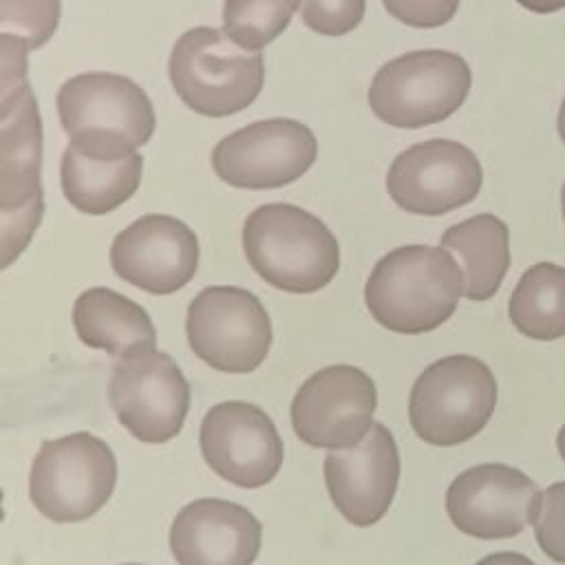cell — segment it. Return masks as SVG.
<instances>
[{"mask_svg": "<svg viewBox=\"0 0 565 565\" xmlns=\"http://www.w3.org/2000/svg\"><path fill=\"white\" fill-rule=\"evenodd\" d=\"M26 49L0 38V214L2 267H9L29 245L42 221L40 183L42 121L26 82Z\"/></svg>", "mask_w": 565, "mask_h": 565, "instance_id": "1", "label": "cell"}, {"mask_svg": "<svg viewBox=\"0 0 565 565\" xmlns=\"http://www.w3.org/2000/svg\"><path fill=\"white\" fill-rule=\"evenodd\" d=\"M466 294V276L446 247L402 245L384 254L364 285L371 318L393 333L441 327Z\"/></svg>", "mask_w": 565, "mask_h": 565, "instance_id": "2", "label": "cell"}, {"mask_svg": "<svg viewBox=\"0 0 565 565\" xmlns=\"http://www.w3.org/2000/svg\"><path fill=\"white\" fill-rule=\"evenodd\" d=\"M57 115L68 146L79 154L119 161L154 132V108L146 90L117 73H79L57 90Z\"/></svg>", "mask_w": 565, "mask_h": 565, "instance_id": "3", "label": "cell"}, {"mask_svg": "<svg viewBox=\"0 0 565 565\" xmlns=\"http://www.w3.org/2000/svg\"><path fill=\"white\" fill-rule=\"evenodd\" d=\"M243 252L252 269L287 294H313L340 269L333 232L291 203L258 205L243 225Z\"/></svg>", "mask_w": 565, "mask_h": 565, "instance_id": "4", "label": "cell"}, {"mask_svg": "<svg viewBox=\"0 0 565 565\" xmlns=\"http://www.w3.org/2000/svg\"><path fill=\"white\" fill-rule=\"evenodd\" d=\"M168 75L181 102L205 117H230L245 110L265 82L258 51H245L221 29H188L172 46Z\"/></svg>", "mask_w": 565, "mask_h": 565, "instance_id": "5", "label": "cell"}, {"mask_svg": "<svg viewBox=\"0 0 565 565\" xmlns=\"http://www.w3.org/2000/svg\"><path fill=\"white\" fill-rule=\"evenodd\" d=\"M497 380L475 355H446L428 364L408 395L415 435L430 446H459L486 428L497 406Z\"/></svg>", "mask_w": 565, "mask_h": 565, "instance_id": "6", "label": "cell"}, {"mask_svg": "<svg viewBox=\"0 0 565 565\" xmlns=\"http://www.w3.org/2000/svg\"><path fill=\"white\" fill-rule=\"evenodd\" d=\"M470 86L472 73L459 53L411 51L380 66L369 88V106L393 128H424L457 113Z\"/></svg>", "mask_w": 565, "mask_h": 565, "instance_id": "7", "label": "cell"}, {"mask_svg": "<svg viewBox=\"0 0 565 565\" xmlns=\"http://www.w3.org/2000/svg\"><path fill=\"white\" fill-rule=\"evenodd\" d=\"M115 483V452L90 433L46 439L29 470L31 503L55 523L90 519L106 505Z\"/></svg>", "mask_w": 565, "mask_h": 565, "instance_id": "8", "label": "cell"}, {"mask_svg": "<svg viewBox=\"0 0 565 565\" xmlns=\"http://www.w3.org/2000/svg\"><path fill=\"white\" fill-rule=\"evenodd\" d=\"M108 402L132 437L143 444H166L183 428L190 384L166 351L143 344L115 360Z\"/></svg>", "mask_w": 565, "mask_h": 565, "instance_id": "9", "label": "cell"}, {"mask_svg": "<svg viewBox=\"0 0 565 565\" xmlns=\"http://www.w3.org/2000/svg\"><path fill=\"white\" fill-rule=\"evenodd\" d=\"M188 344L199 360L221 373H252L269 353L271 320L256 294L214 285L188 305Z\"/></svg>", "mask_w": 565, "mask_h": 565, "instance_id": "10", "label": "cell"}, {"mask_svg": "<svg viewBox=\"0 0 565 565\" xmlns=\"http://www.w3.org/2000/svg\"><path fill=\"white\" fill-rule=\"evenodd\" d=\"M318 141L309 126L274 117L247 124L212 150L216 177L243 190H274L298 181L316 161Z\"/></svg>", "mask_w": 565, "mask_h": 565, "instance_id": "11", "label": "cell"}, {"mask_svg": "<svg viewBox=\"0 0 565 565\" xmlns=\"http://www.w3.org/2000/svg\"><path fill=\"white\" fill-rule=\"evenodd\" d=\"M377 388L371 375L351 364H331L309 375L291 399V426L311 448L358 446L373 426Z\"/></svg>", "mask_w": 565, "mask_h": 565, "instance_id": "12", "label": "cell"}, {"mask_svg": "<svg viewBox=\"0 0 565 565\" xmlns=\"http://www.w3.org/2000/svg\"><path fill=\"white\" fill-rule=\"evenodd\" d=\"M483 170L477 154L452 139L419 141L399 152L388 172L393 203L411 214L441 216L477 199Z\"/></svg>", "mask_w": 565, "mask_h": 565, "instance_id": "13", "label": "cell"}, {"mask_svg": "<svg viewBox=\"0 0 565 565\" xmlns=\"http://www.w3.org/2000/svg\"><path fill=\"white\" fill-rule=\"evenodd\" d=\"M205 463L238 488H263L278 475L285 448L274 419L249 402H221L212 406L199 430Z\"/></svg>", "mask_w": 565, "mask_h": 565, "instance_id": "14", "label": "cell"}, {"mask_svg": "<svg viewBox=\"0 0 565 565\" xmlns=\"http://www.w3.org/2000/svg\"><path fill=\"white\" fill-rule=\"evenodd\" d=\"M539 486L508 463H479L455 477L446 490L452 525L475 539H512L532 519Z\"/></svg>", "mask_w": 565, "mask_h": 565, "instance_id": "15", "label": "cell"}, {"mask_svg": "<svg viewBox=\"0 0 565 565\" xmlns=\"http://www.w3.org/2000/svg\"><path fill=\"white\" fill-rule=\"evenodd\" d=\"M110 265L132 287L168 296L194 278L199 241L183 221L168 214H146L113 238Z\"/></svg>", "mask_w": 565, "mask_h": 565, "instance_id": "16", "label": "cell"}, {"mask_svg": "<svg viewBox=\"0 0 565 565\" xmlns=\"http://www.w3.org/2000/svg\"><path fill=\"white\" fill-rule=\"evenodd\" d=\"M322 470L335 510L349 523L369 527L388 512L397 492L402 463L395 437L382 422H373L358 446L329 450Z\"/></svg>", "mask_w": 565, "mask_h": 565, "instance_id": "17", "label": "cell"}, {"mask_svg": "<svg viewBox=\"0 0 565 565\" xmlns=\"http://www.w3.org/2000/svg\"><path fill=\"white\" fill-rule=\"evenodd\" d=\"M260 543V521L247 508L214 497L190 501L170 525L177 565H254Z\"/></svg>", "mask_w": 565, "mask_h": 565, "instance_id": "18", "label": "cell"}, {"mask_svg": "<svg viewBox=\"0 0 565 565\" xmlns=\"http://www.w3.org/2000/svg\"><path fill=\"white\" fill-rule=\"evenodd\" d=\"M73 327L86 347L102 349L115 358L135 347H154L157 342L148 311L108 287H90L77 296L73 305Z\"/></svg>", "mask_w": 565, "mask_h": 565, "instance_id": "19", "label": "cell"}, {"mask_svg": "<svg viewBox=\"0 0 565 565\" xmlns=\"http://www.w3.org/2000/svg\"><path fill=\"white\" fill-rule=\"evenodd\" d=\"M439 245L459 254L466 269V296L492 298L510 269V230L494 214H477L450 225Z\"/></svg>", "mask_w": 565, "mask_h": 565, "instance_id": "20", "label": "cell"}, {"mask_svg": "<svg viewBox=\"0 0 565 565\" xmlns=\"http://www.w3.org/2000/svg\"><path fill=\"white\" fill-rule=\"evenodd\" d=\"M143 172L141 154L119 161H102L66 148L60 163V183L66 201L90 216H102L126 203L139 188Z\"/></svg>", "mask_w": 565, "mask_h": 565, "instance_id": "21", "label": "cell"}, {"mask_svg": "<svg viewBox=\"0 0 565 565\" xmlns=\"http://www.w3.org/2000/svg\"><path fill=\"white\" fill-rule=\"evenodd\" d=\"M508 316L514 329L532 340L550 342L565 335V267L536 263L519 278Z\"/></svg>", "mask_w": 565, "mask_h": 565, "instance_id": "22", "label": "cell"}, {"mask_svg": "<svg viewBox=\"0 0 565 565\" xmlns=\"http://www.w3.org/2000/svg\"><path fill=\"white\" fill-rule=\"evenodd\" d=\"M300 0H225L223 33L245 51H260L289 24Z\"/></svg>", "mask_w": 565, "mask_h": 565, "instance_id": "23", "label": "cell"}, {"mask_svg": "<svg viewBox=\"0 0 565 565\" xmlns=\"http://www.w3.org/2000/svg\"><path fill=\"white\" fill-rule=\"evenodd\" d=\"M60 13V0H0V38L38 49L55 33Z\"/></svg>", "mask_w": 565, "mask_h": 565, "instance_id": "24", "label": "cell"}, {"mask_svg": "<svg viewBox=\"0 0 565 565\" xmlns=\"http://www.w3.org/2000/svg\"><path fill=\"white\" fill-rule=\"evenodd\" d=\"M530 523L541 552L565 565V481H556L539 492Z\"/></svg>", "mask_w": 565, "mask_h": 565, "instance_id": "25", "label": "cell"}, {"mask_svg": "<svg viewBox=\"0 0 565 565\" xmlns=\"http://www.w3.org/2000/svg\"><path fill=\"white\" fill-rule=\"evenodd\" d=\"M366 0H302L300 18L318 35L340 38L364 18Z\"/></svg>", "mask_w": 565, "mask_h": 565, "instance_id": "26", "label": "cell"}, {"mask_svg": "<svg viewBox=\"0 0 565 565\" xmlns=\"http://www.w3.org/2000/svg\"><path fill=\"white\" fill-rule=\"evenodd\" d=\"M459 2L461 0H382L388 15L415 29H435L450 22Z\"/></svg>", "mask_w": 565, "mask_h": 565, "instance_id": "27", "label": "cell"}, {"mask_svg": "<svg viewBox=\"0 0 565 565\" xmlns=\"http://www.w3.org/2000/svg\"><path fill=\"white\" fill-rule=\"evenodd\" d=\"M477 565H536V563L519 552H494L477 561Z\"/></svg>", "mask_w": 565, "mask_h": 565, "instance_id": "28", "label": "cell"}, {"mask_svg": "<svg viewBox=\"0 0 565 565\" xmlns=\"http://www.w3.org/2000/svg\"><path fill=\"white\" fill-rule=\"evenodd\" d=\"M516 2L532 13H554L565 9V0H516Z\"/></svg>", "mask_w": 565, "mask_h": 565, "instance_id": "29", "label": "cell"}, {"mask_svg": "<svg viewBox=\"0 0 565 565\" xmlns=\"http://www.w3.org/2000/svg\"><path fill=\"white\" fill-rule=\"evenodd\" d=\"M556 128H558V135H561L563 143H565V97H563V102H561V108H558V119H556Z\"/></svg>", "mask_w": 565, "mask_h": 565, "instance_id": "30", "label": "cell"}, {"mask_svg": "<svg viewBox=\"0 0 565 565\" xmlns=\"http://www.w3.org/2000/svg\"><path fill=\"white\" fill-rule=\"evenodd\" d=\"M556 448H558L561 459L565 461V424L561 426V430H558V435H556Z\"/></svg>", "mask_w": 565, "mask_h": 565, "instance_id": "31", "label": "cell"}, {"mask_svg": "<svg viewBox=\"0 0 565 565\" xmlns=\"http://www.w3.org/2000/svg\"><path fill=\"white\" fill-rule=\"evenodd\" d=\"M561 212H563V221H565V183L561 188Z\"/></svg>", "mask_w": 565, "mask_h": 565, "instance_id": "32", "label": "cell"}, {"mask_svg": "<svg viewBox=\"0 0 565 565\" xmlns=\"http://www.w3.org/2000/svg\"><path fill=\"white\" fill-rule=\"evenodd\" d=\"M124 565H139V563H124Z\"/></svg>", "mask_w": 565, "mask_h": 565, "instance_id": "33", "label": "cell"}]
</instances>
